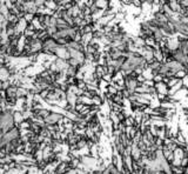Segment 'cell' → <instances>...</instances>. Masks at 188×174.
Instances as JSON below:
<instances>
[{
    "label": "cell",
    "instance_id": "obj_5",
    "mask_svg": "<svg viewBox=\"0 0 188 174\" xmlns=\"http://www.w3.org/2000/svg\"><path fill=\"white\" fill-rule=\"evenodd\" d=\"M130 156L134 161H139L141 158H142V154H141V151L138 147V144H132V150H130Z\"/></svg>",
    "mask_w": 188,
    "mask_h": 174
},
{
    "label": "cell",
    "instance_id": "obj_1",
    "mask_svg": "<svg viewBox=\"0 0 188 174\" xmlns=\"http://www.w3.org/2000/svg\"><path fill=\"white\" fill-rule=\"evenodd\" d=\"M64 116H65V115H64V114H61V113L51 111V113H49L48 115L43 119V121L46 122V125H47V126L59 125V124L61 122V120L64 119Z\"/></svg>",
    "mask_w": 188,
    "mask_h": 174
},
{
    "label": "cell",
    "instance_id": "obj_3",
    "mask_svg": "<svg viewBox=\"0 0 188 174\" xmlns=\"http://www.w3.org/2000/svg\"><path fill=\"white\" fill-rule=\"evenodd\" d=\"M124 85H125V88L127 91H130L132 94L135 93V90H136V87L139 85V82L136 79H133V78L128 77V75H125L124 77Z\"/></svg>",
    "mask_w": 188,
    "mask_h": 174
},
{
    "label": "cell",
    "instance_id": "obj_31",
    "mask_svg": "<svg viewBox=\"0 0 188 174\" xmlns=\"http://www.w3.org/2000/svg\"><path fill=\"white\" fill-rule=\"evenodd\" d=\"M88 174H94V173H93V172H92V171H91V172H89V173H88Z\"/></svg>",
    "mask_w": 188,
    "mask_h": 174
},
{
    "label": "cell",
    "instance_id": "obj_34",
    "mask_svg": "<svg viewBox=\"0 0 188 174\" xmlns=\"http://www.w3.org/2000/svg\"><path fill=\"white\" fill-rule=\"evenodd\" d=\"M32 1H33V0H32Z\"/></svg>",
    "mask_w": 188,
    "mask_h": 174
},
{
    "label": "cell",
    "instance_id": "obj_10",
    "mask_svg": "<svg viewBox=\"0 0 188 174\" xmlns=\"http://www.w3.org/2000/svg\"><path fill=\"white\" fill-rule=\"evenodd\" d=\"M78 95H75L74 93L67 91L66 92V101H67L68 105H72V106H75V104L78 102Z\"/></svg>",
    "mask_w": 188,
    "mask_h": 174
},
{
    "label": "cell",
    "instance_id": "obj_4",
    "mask_svg": "<svg viewBox=\"0 0 188 174\" xmlns=\"http://www.w3.org/2000/svg\"><path fill=\"white\" fill-rule=\"evenodd\" d=\"M155 90H156V94H165V95H168L169 94V87L166 82H156L154 85Z\"/></svg>",
    "mask_w": 188,
    "mask_h": 174
},
{
    "label": "cell",
    "instance_id": "obj_27",
    "mask_svg": "<svg viewBox=\"0 0 188 174\" xmlns=\"http://www.w3.org/2000/svg\"><path fill=\"white\" fill-rule=\"evenodd\" d=\"M136 80H138V82H139V84H142V82L145 81L146 79H145V77H144L142 74H139V75L136 77Z\"/></svg>",
    "mask_w": 188,
    "mask_h": 174
},
{
    "label": "cell",
    "instance_id": "obj_28",
    "mask_svg": "<svg viewBox=\"0 0 188 174\" xmlns=\"http://www.w3.org/2000/svg\"><path fill=\"white\" fill-rule=\"evenodd\" d=\"M182 66H183V68H185V69H188V55L186 57V60L183 61Z\"/></svg>",
    "mask_w": 188,
    "mask_h": 174
},
{
    "label": "cell",
    "instance_id": "obj_24",
    "mask_svg": "<svg viewBox=\"0 0 188 174\" xmlns=\"http://www.w3.org/2000/svg\"><path fill=\"white\" fill-rule=\"evenodd\" d=\"M48 92H49V90L47 88V90H43V91H41V92L39 93V95L41 97V99H43V101L46 100V98H47V95H48Z\"/></svg>",
    "mask_w": 188,
    "mask_h": 174
},
{
    "label": "cell",
    "instance_id": "obj_12",
    "mask_svg": "<svg viewBox=\"0 0 188 174\" xmlns=\"http://www.w3.org/2000/svg\"><path fill=\"white\" fill-rule=\"evenodd\" d=\"M165 35L164 32L161 31L160 28H155L154 29V32H153V38H154L155 40V43H160V41H162L165 39Z\"/></svg>",
    "mask_w": 188,
    "mask_h": 174
},
{
    "label": "cell",
    "instance_id": "obj_20",
    "mask_svg": "<svg viewBox=\"0 0 188 174\" xmlns=\"http://www.w3.org/2000/svg\"><path fill=\"white\" fill-rule=\"evenodd\" d=\"M45 29H46V32H47L49 37H53L54 34L58 32V27L57 26H47Z\"/></svg>",
    "mask_w": 188,
    "mask_h": 174
},
{
    "label": "cell",
    "instance_id": "obj_18",
    "mask_svg": "<svg viewBox=\"0 0 188 174\" xmlns=\"http://www.w3.org/2000/svg\"><path fill=\"white\" fill-rule=\"evenodd\" d=\"M124 122V125L126 126V127H132V126H134L135 125V119H134V116L132 115H128L127 118H126L125 120L122 121Z\"/></svg>",
    "mask_w": 188,
    "mask_h": 174
},
{
    "label": "cell",
    "instance_id": "obj_30",
    "mask_svg": "<svg viewBox=\"0 0 188 174\" xmlns=\"http://www.w3.org/2000/svg\"><path fill=\"white\" fill-rule=\"evenodd\" d=\"M3 82L4 81H1V80H0V91H3Z\"/></svg>",
    "mask_w": 188,
    "mask_h": 174
},
{
    "label": "cell",
    "instance_id": "obj_13",
    "mask_svg": "<svg viewBox=\"0 0 188 174\" xmlns=\"http://www.w3.org/2000/svg\"><path fill=\"white\" fill-rule=\"evenodd\" d=\"M29 94V90L25 88L24 86H18V90H17V98L20 99V98H26Z\"/></svg>",
    "mask_w": 188,
    "mask_h": 174
},
{
    "label": "cell",
    "instance_id": "obj_26",
    "mask_svg": "<svg viewBox=\"0 0 188 174\" xmlns=\"http://www.w3.org/2000/svg\"><path fill=\"white\" fill-rule=\"evenodd\" d=\"M145 86H148V87H153L155 85V82L153 80H145V81L142 82Z\"/></svg>",
    "mask_w": 188,
    "mask_h": 174
},
{
    "label": "cell",
    "instance_id": "obj_16",
    "mask_svg": "<svg viewBox=\"0 0 188 174\" xmlns=\"http://www.w3.org/2000/svg\"><path fill=\"white\" fill-rule=\"evenodd\" d=\"M154 59L156 61H159V63H164V54L161 52V49H154Z\"/></svg>",
    "mask_w": 188,
    "mask_h": 174
},
{
    "label": "cell",
    "instance_id": "obj_19",
    "mask_svg": "<svg viewBox=\"0 0 188 174\" xmlns=\"http://www.w3.org/2000/svg\"><path fill=\"white\" fill-rule=\"evenodd\" d=\"M170 168H172L173 174H186V171H187L186 168H183L182 166H170Z\"/></svg>",
    "mask_w": 188,
    "mask_h": 174
},
{
    "label": "cell",
    "instance_id": "obj_11",
    "mask_svg": "<svg viewBox=\"0 0 188 174\" xmlns=\"http://www.w3.org/2000/svg\"><path fill=\"white\" fill-rule=\"evenodd\" d=\"M13 119H14L15 125L19 127V124L21 121H24V115H23V111L19 110H14L13 111Z\"/></svg>",
    "mask_w": 188,
    "mask_h": 174
},
{
    "label": "cell",
    "instance_id": "obj_14",
    "mask_svg": "<svg viewBox=\"0 0 188 174\" xmlns=\"http://www.w3.org/2000/svg\"><path fill=\"white\" fill-rule=\"evenodd\" d=\"M94 5L97 6L99 10H106L107 7H109V0H95Z\"/></svg>",
    "mask_w": 188,
    "mask_h": 174
},
{
    "label": "cell",
    "instance_id": "obj_2",
    "mask_svg": "<svg viewBox=\"0 0 188 174\" xmlns=\"http://www.w3.org/2000/svg\"><path fill=\"white\" fill-rule=\"evenodd\" d=\"M140 54L145 58L147 64H150L154 60V49L152 46H147L146 45L145 47H142V49H140Z\"/></svg>",
    "mask_w": 188,
    "mask_h": 174
},
{
    "label": "cell",
    "instance_id": "obj_21",
    "mask_svg": "<svg viewBox=\"0 0 188 174\" xmlns=\"http://www.w3.org/2000/svg\"><path fill=\"white\" fill-rule=\"evenodd\" d=\"M34 17H35V15H34V14H32V13H25V14H24V17H23V18H24V19H25V21H26V23H27V24H31V23H32V21H33Z\"/></svg>",
    "mask_w": 188,
    "mask_h": 174
},
{
    "label": "cell",
    "instance_id": "obj_7",
    "mask_svg": "<svg viewBox=\"0 0 188 174\" xmlns=\"http://www.w3.org/2000/svg\"><path fill=\"white\" fill-rule=\"evenodd\" d=\"M11 79V74L10 71H8V67L7 65H4L3 67H0V80L1 81H6V80H10Z\"/></svg>",
    "mask_w": 188,
    "mask_h": 174
},
{
    "label": "cell",
    "instance_id": "obj_22",
    "mask_svg": "<svg viewBox=\"0 0 188 174\" xmlns=\"http://www.w3.org/2000/svg\"><path fill=\"white\" fill-rule=\"evenodd\" d=\"M106 92L109 93V94H112V95H114V94H116V93H118V90H116L115 87L113 86L112 84H109V85H108V87H107Z\"/></svg>",
    "mask_w": 188,
    "mask_h": 174
},
{
    "label": "cell",
    "instance_id": "obj_29",
    "mask_svg": "<svg viewBox=\"0 0 188 174\" xmlns=\"http://www.w3.org/2000/svg\"><path fill=\"white\" fill-rule=\"evenodd\" d=\"M53 1L55 3V4H57V5H59V4L61 3V0H53Z\"/></svg>",
    "mask_w": 188,
    "mask_h": 174
},
{
    "label": "cell",
    "instance_id": "obj_33",
    "mask_svg": "<svg viewBox=\"0 0 188 174\" xmlns=\"http://www.w3.org/2000/svg\"><path fill=\"white\" fill-rule=\"evenodd\" d=\"M186 174H188V172H187V173H186Z\"/></svg>",
    "mask_w": 188,
    "mask_h": 174
},
{
    "label": "cell",
    "instance_id": "obj_15",
    "mask_svg": "<svg viewBox=\"0 0 188 174\" xmlns=\"http://www.w3.org/2000/svg\"><path fill=\"white\" fill-rule=\"evenodd\" d=\"M174 77L176 78V79H179V80H185L186 78L188 77L187 74V69H180V71H178V72L174 74Z\"/></svg>",
    "mask_w": 188,
    "mask_h": 174
},
{
    "label": "cell",
    "instance_id": "obj_25",
    "mask_svg": "<svg viewBox=\"0 0 188 174\" xmlns=\"http://www.w3.org/2000/svg\"><path fill=\"white\" fill-rule=\"evenodd\" d=\"M102 79H104L105 81L108 82V84H111V82L113 81V75H112V74H109V73H106V74L102 77Z\"/></svg>",
    "mask_w": 188,
    "mask_h": 174
},
{
    "label": "cell",
    "instance_id": "obj_17",
    "mask_svg": "<svg viewBox=\"0 0 188 174\" xmlns=\"http://www.w3.org/2000/svg\"><path fill=\"white\" fill-rule=\"evenodd\" d=\"M92 40H93V33H85L82 34V39H81V43L86 46L88 44L91 43Z\"/></svg>",
    "mask_w": 188,
    "mask_h": 174
},
{
    "label": "cell",
    "instance_id": "obj_8",
    "mask_svg": "<svg viewBox=\"0 0 188 174\" xmlns=\"http://www.w3.org/2000/svg\"><path fill=\"white\" fill-rule=\"evenodd\" d=\"M132 41H133V44H134L139 49H141L142 47L146 46L145 39L142 38V37H140V35H133V37H132Z\"/></svg>",
    "mask_w": 188,
    "mask_h": 174
},
{
    "label": "cell",
    "instance_id": "obj_32",
    "mask_svg": "<svg viewBox=\"0 0 188 174\" xmlns=\"http://www.w3.org/2000/svg\"><path fill=\"white\" fill-rule=\"evenodd\" d=\"M187 74H188V69H187Z\"/></svg>",
    "mask_w": 188,
    "mask_h": 174
},
{
    "label": "cell",
    "instance_id": "obj_9",
    "mask_svg": "<svg viewBox=\"0 0 188 174\" xmlns=\"http://www.w3.org/2000/svg\"><path fill=\"white\" fill-rule=\"evenodd\" d=\"M37 28L33 26V24H27L26 28L24 29V37H35Z\"/></svg>",
    "mask_w": 188,
    "mask_h": 174
},
{
    "label": "cell",
    "instance_id": "obj_6",
    "mask_svg": "<svg viewBox=\"0 0 188 174\" xmlns=\"http://www.w3.org/2000/svg\"><path fill=\"white\" fill-rule=\"evenodd\" d=\"M167 65H168L169 69L172 71V72L175 74V73L178 72V71H180V69H183V66L181 63H179V61H176V60H172V61H168V63H166Z\"/></svg>",
    "mask_w": 188,
    "mask_h": 174
},
{
    "label": "cell",
    "instance_id": "obj_23",
    "mask_svg": "<svg viewBox=\"0 0 188 174\" xmlns=\"http://www.w3.org/2000/svg\"><path fill=\"white\" fill-rule=\"evenodd\" d=\"M153 81L156 84V82H161L164 81V77L161 75V74H159V73H156V74H154V77H153Z\"/></svg>",
    "mask_w": 188,
    "mask_h": 174
}]
</instances>
